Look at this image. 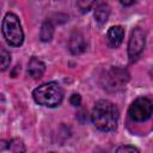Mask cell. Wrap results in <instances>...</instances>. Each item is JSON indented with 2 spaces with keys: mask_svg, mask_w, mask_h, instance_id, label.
Instances as JSON below:
<instances>
[{
  "mask_svg": "<svg viewBox=\"0 0 153 153\" xmlns=\"http://www.w3.org/2000/svg\"><path fill=\"white\" fill-rule=\"evenodd\" d=\"M120 112L117 106L106 99L98 100L91 112V120L96 128L102 131L115 130L118 123Z\"/></svg>",
  "mask_w": 153,
  "mask_h": 153,
  "instance_id": "cell-1",
  "label": "cell"
},
{
  "mask_svg": "<svg viewBox=\"0 0 153 153\" xmlns=\"http://www.w3.org/2000/svg\"><path fill=\"white\" fill-rule=\"evenodd\" d=\"M32 97L35 102L39 105L55 108L61 104L63 99V90L56 81H50L42 84L33 90Z\"/></svg>",
  "mask_w": 153,
  "mask_h": 153,
  "instance_id": "cell-2",
  "label": "cell"
},
{
  "mask_svg": "<svg viewBox=\"0 0 153 153\" xmlns=\"http://www.w3.org/2000/svg\"><path fill=\"white\" fill-rule=\"evenodd\" d=\"M129 81V73L122 67H110L100 75V85L108 92H118Z\"/></svg>",
  "mask_w": 153,
  "mask_h": 153,
  "instance_id": "cell-3",
  "label": "cell"
},
{
  "mask_svg": "<svg viewBox=\"0 0 153 153\" xmlns=\"http://www.w3.org/2000/svg\"><path fill=\"white\" fill-rule=\"evenodd\" d=\"M2 35L6 42L12 47L22 45L24 41V32L18 17L14 13H6L2 20Z\"/></svg>",
  "mask_w": 153,
  "mask_h": 153,
  "instance_id": "cell-4",
  "label": "cell"
},
{
  "mask_svg": "<svg viewBox=\"0 0 153 153\" xmlns=\"http://www.w3.org/2000/svg\"><path fill=\"white\" fill-rule=\"evenodd\" d=\"M152 114H153V103L146 97L136 98L131 103L128 110L129 117L135 122L147 121L152 116Z\"/></svg>",
  "mask_w": 153,
  "mask_h": 153,
  "instance_id": "cell-5",
  "label": "cell"
},
{
  "mask_svg": "<svg viewBox=\"0 0 153 153\" xmlns=\"http://www.w3.org/2000/svg\"><path fill=\"white\" fill-rule=\"evenodd\" d=\"M145 48V33L141 29H134L131 31L129 43H128V56L133 62L142 53Z\"/></svg>",
  "mask_w": 153,
  "mask_h": 153,
  "instance_id": "cell-6",
  "label": "cell"
},
{
  "mask_svg": "<svg viewBox=\"0 0 153 153\" xmlns=\"http://www.w3.org/2000/svg\"><path fill=\"white\" fill-rule=\"evenodd\" d=\"M106 44L109 48H118L124 38V30L122 26L120 25H116V26H111L109 30H108V33H106Z\"/></svg>",
  "mask_w": 153,
  "mask_h": 153,
  "instance_id": "cell-7",
  "label": "cell"
},
{
  "mask_svg": "<svg viewBox=\"0 0 153 153\" xmlns=\"http://www.w3.org/2000/svg\"><path fill=\"white\" fill-rule=\"evenodd\" d=\"M45 72V65L38 57L32 56L27 63V73L32 79H39Z\"/></svg>",
  "mask_w": 153,
  "mask_h": 153,
  "instance_id": "cell-8",
  "label": "cell"
},
{
  "mask_svg": "<svg viewBox=\"0 0 153 153\" xmlns=\"http://www.w3.org/2000/svg\"><path fill=\"white\" fill-rule=\"evenodd\" d=\"M68 45H69V50H71L72 54H74V55L81 54V53L86 49V43H85L84 36H82L80 32H74V33L71 36Z\"/></svg>",
  "mask_w": 153,
  "mask_h": 153,
  "instance_id": "cell-9",
  "label": "cell"
},
{
  "mask_svg": "<svg viewBox=\"0 0 153 153\" xmlns=\"http://www.w3.org/2000/svg\"><path fill=\"white\" fill-rule=\"evenodd\" d=\"M110 16V7L106 4H99L94 10V19L99 24H104Z\"/></svg>",
  "mask_w": 153,
  "mask_h": 153,
  "instance_id": "cell-10",
  "label": "cell"
},
{
  "mask_svg": "<svg viewBox=\"0 0 153 153\" xmlns=\"http://www.w3.org/2000/svg\"><path fill=\"white\" fill-rule=\"evenodd\" d=\"M53 35H54V25L51 24L50 20H45L41 26L39 38L42 42H49L53 38Z\"/></svg>",
  "mask_w": 153,
  "mask_h": 153,
  "instance_id": "cell-11",
  "label": "cell"
},
{
  "mask_svg": "<svg viewBox=\"0 0 153 153\" xmlns=\"http://www.w3.org/2000/svg\"><path fill=\"white\" fill-rule=\"evenodd\" d=\"M6 146H7L6 149H8V151H11V152H16V153H17V152H24V151H25L24 143H23V141L19 140V139H13V140L8 141L7 143H6L5 141H2V142H1V149H4Z\"/></svg>",
  "mask_w": 153,
  "mask_h": 153,
  "instance_id": "cell-12",
  "label": "cell"
},
{
  "mask_svg": "<svg viewBox=\"0 0 153 153\" xmlns=\"http://www.w3.org/2000/svg\"><path fill=\"white\" fill-rule=\"evenodd\" d=\"M11 63V55L10 53L5 49V48H1V69L2 71H6L8 68Z\"/></svg>",
  "mask_w": 153,
  "mask_h": 153,
  "instance_id": "cell-13",
  "label": "cell"
},
{
  "mask_svg": "<svg viewBox=\"0 0 153 153\" xmlns=\"http://www.w3.org/2000/svg\"><path fill=\"white\" fill-rule=\"evenodd\" d=\"M93 2H94V0H78V7L82 13H85V12L90 11Z\"/></svg>",
  "mask_w": 153,
  "mask_h": 153,
  "instance_id": "cell-14",
  "label": "cell"
},
{
  "mask_svg": "<svg viewBox=\"0 0 153 153\" xmlns=\"http://www.w3.org/2000/svg\"><path fill=\"white\" fill-rule=\"evenodd\" d=\"M116 152H139V149L134 146L127 145V146H121V147L116 148Z\"/></svg>",
  "mask_w": 153,
  "mask_h": 153,
  "instance_id": "cell-15",
  "label": "cell"
},
{
  "mask_svg": "<svg viewBox=\"0 0 153 153\" xmlns=\"http://www.w3.org/2000/svg\"><path fill=\"white\" fill-rule=\"evenodd\" d=\"M69 102H71V104H72V105H74V106H79V105L81 104V97H80V94L74 93V94L71 97Z\"/></svg>",
  "mask_w": 153,
  "mask_h": 153,
  "instance_id": "cell-16",
  "label": "cell"
},
{
  "mask_svg": "<svg viewBox=\"0 0 153 153\" xmlns=\"http://www.w3.org/2000/svg\"><path fill=\"white\" fill-rule=\"evenodd\" d=\"M120 1H121L122 5H124V6H129V5H131L135 0H120Z\"/></svg>",
  "mask_w": 153,
  "mask_h": 153,
  "instance_id": "cell-17",
  "label": "cell"
}]
</instances>
